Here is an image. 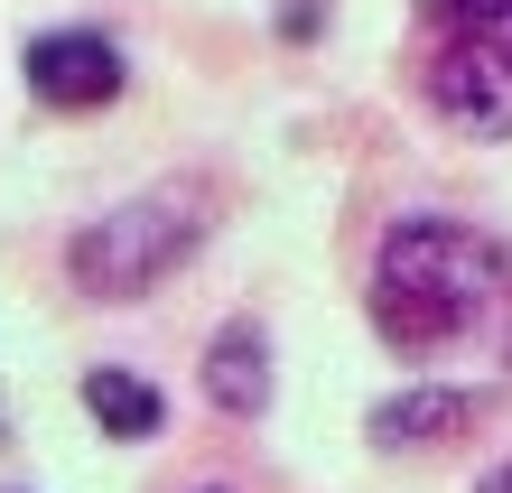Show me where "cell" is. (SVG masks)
Here are the masks:
<instances>
[{
	"label": "cell",
	"mask_w": 512,
	"mask_h": 493,
	"mask_svg": "<svg viewBox=\"0 0 512 493\" xmlns=\"http://www.w3.org/2000/svg\"><path fill=\"white\" fill-rule=\"evenodd\" d=\"M373 326L410 363L466 345V335H503L512 326V252L485 242L475 224H447V214L391 224L382 261H373Z\"/></svg>",
	"instance_id": "obj_1"
},
{
	"label": "cell",
	"mask_w": 512,
	"mask_h": 493,
	"mask_svg": "<svg viewBox=\"0 0 512 493\" xmlns=\"http://www.w3.org/2000/svg\"><path fill=\"white\" fill-rule=\"evenodd\" d=\"M187 252H196V205L187 196H140V205H112L94 233H75V280L94 298H140Z\"/></svg>",
	"instance_id": "obj_2"
},
{
	"label": "cell",
	"mask_w": 512,
	"mask_h": 493,
	"mask_svg": "<svg viewBox=\"0 0 512 493\" xmlns=\"http://www.w3.org/2000/svg\"><path fill=\"white\" fill-rule=\"evenodd\" d=\"M429 103L457 121L475 140H503L512 131V56L466 38V28H447V47L429 56Z\"/></svg>",
	"instance_id": "obj_3"
},
{
	"label": "cell",
	"mask_w": 512,
	"mask_h": 493,
	"mask_svg": "<svg viewBox=\"0 0 512 493\" xmlns=\"http://www.w3.org/2000/svg\"><path fill=\"white\" fill-rule=\"evenodd\" d=\"M28 84H38V103L56 112H94L122 94V47L94 38V28H47V38H28Z\"/></svg>",
	"instance_id": "obj_4"
},
{
	"label": "cell",
	"mask_w": 512,
	"mask_h": 493,
	"mask_svg": "<svg viewBox=\"0 0 512 493\" xmlns=\"http://www.w3.org/2000/svg\"><path fill=\"white\" fill-rule=\"evenodd\" d=\"M475 428V400L466 391H447V382H410V391H391L382 410H373V447H447V438H466Z\"/></svg>",
	"instance_id": "obj_5"
},
{
	"label": "cell",
	"mask_w": 512,
	"mask_h": 493,
	"mask_svg": "<svg viewBox=\"0 0 512 493\" xmlns=\"http://www.w3.org/2000/svg\"><path fill=\"white\" fill-rule=\"evenodd\" d=\"M205 400L233 419H261V400H270V335L261 317H233L215 345H205Z\"/></svg>",
	"instance_id": "obj_6"
},
{
	"label": "cell",
	"mask_w": 512,
	"mask_h": 493,
	"mask_svg": "<svg viewBox=\"0 0 512 493\" xmlns=\"http://www.w3.org/2000/svg\"><path fill=\"white\" fill-rule=\"evenodd\" d=\"M84 410H94V428L103 438H159V391H149L140 373H122V363H94L84 373Z\"/></svg>",
	"instance_id": "obj_7"
},
{
	"label": "cell",
	"mask_w": 512,
	"mask_h": 493,
	"mask_svg": "<svg viewBox=\"0 0 512 493\" xmlns=\"http://www.w3.org/2000/svg\"><path fill=\"white\" fill-rule=\"evenodd\" d=\"M438 10H447V28H466V38L512 56V0H438Z\"/></svg>",
	"instance_id": "obj_8"
},
{
	"label": "cell",
	"mask_w": 512,
	"mask_h": 493,
	"mask_svg": "<svg viewBox=\"0 0 512 493\" xmlns=\"http://www.w3.org/2000/svg\"><path fill=\"white\" fill-rule=\"evenodd\" d=\"M485 493H512V475H485Z\"/></svg>",
	"instance_id": "obj_9"
}]
</instances>
